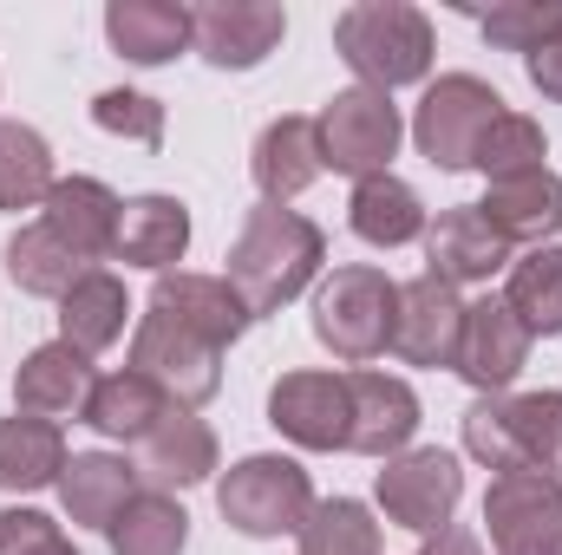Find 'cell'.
<instances>
[{"instance_id": "cell-31", "label": "cell", "mask_w": 562, "mask_h": 555, "mask_svg": "<svg viewBox=\"0 0 562 555\" xmlns=\"http://www.w3.org/2000/svg\"><path fill=\"white\" fill-rule=\"evenodd\" d=\"M105 543H112V555H183V543H190V517H183L177 497L138 490V497L112 517Z\"/></svg>"}, {"instance_id": "cell-26", "label": "cell", "mask_w": 562, "mask_h": 555, "mask_svg": "<svg viewBox=\"0 0 562 555\" xmlns=\"http://www.w3.org/2000/svg\"><path fill=\"white\" fill-rule=\"evenodd\" d=\"M59 471H66V431L53 418H0V490L7 497L46 490V484H59Z\"/></svg>"}, {"instance_id": "cell-41", "label": "cell", "mask_w": 562, "mask_h": 555, "mask_svg": "<svg viewBox=\"0 0 562 555\" xmlns=\"http://www.w3.org/2000/svg\"><path fill=\"white\" fill-rule=\"evenodd\" d=\"M33 555H79V550H72L66 536H53V543H40V550H33Z\"/></svg>"}, {"instance_id": "cell-35", "label": "cell", "mask_w": 562, "mask_h": 555, "mask_svg": "<svg viewBox=\"0 0 562 555\" xmlns=\"http://www.w3.org/2000/svg\"><path fill=\"white\" fill-rule=\"evenodd\" d=\"M543 157H550V138H543V125H537V118H524V112H504V118L484 132L477 157H471V170H484L491 183H504V177L543 170Z\"/></svg>"}, {"instance_id": "cell-19", "label": "cell", "mask_w": 562, "mask_h": 555, "mask_svg": "<svg viewBox=\"0 0 562 555\" xmlns=\"http://www.w3.org/2000/svg\"><path fill=\"white\" fill-rule=\"evenodd\" d=\"M92 386H99V373H92V360L79 353V347H66V340H46V347H33L26 360H20V373H13V406L26 418H86V399H92Z\"/></svg>"}, {"instance_id": "cell-2", "label": "cell", "mask_w": 562, "mask_h": 555, "mask_svg": "<svg viewBox=\"0 0 562 555\" xmlns=\"http://www.w3.org/2000/svg\"><path fill=\"white\" fill-rule=\"evenodd\" d=\"M334 53L367 92L393 99V86H413L431 72V20L413 0H353L334 20Z\"/></svg>"}, {"instance_id": "cell-11", "label": "cell", "mask_w": 562, "mask_h": 555, "mask_svg": "<svg viewBox=\"0 0 562 555\" xmlns=\"http://www.w3.org/2000/svg\"><path fill=\"white\" fill-rule=\"evenodd\" d=\"M281 33H288V13L276 0H203V7H190V46L223 72L262 66L281 46Z\"/></svg>"}, {"instance_id": "cell-37", "label": "cell", "mask_w": 562, "mask_h": 555, "mask_svg": "<svg viewBox=\"0 0 562 555\" xmlns=\"http://www.w3.org/2000/svg\"><path fill=\"white\" fill-rule=\"evenodd\" d=\"M92 125L99 132H112V138H132V144H164V105L157 99H144V92H99L92 99Z\"/></svg>"}, {"instance_id": "cell-9", "label": "cell", "mask_w": 562, "mask_h": 555, "mask_svg": "<svg viewBox=\"0 0 562 555\" xmlns=\"http://www.w3.org/2000/svg\"><path fill=\"white\" fill-rule=\"evenodd\" d=\"M373 497H380V510H386L393 530L438 536V530H451V517H458L464 471H458V457L438 451V444H425V451H400V457H386Z\"/></svg>"}, {"instance_id": "cell-29", "label": "cell", "mask_w": 562, "mask_h": 555, "mask_svg": "<svg viewBox=\"0 0 562 555\" xmlns=\"http://www.w3.org/2000/svg\"><path fill=\"white\" fill-rule=\"evenodd\" d=\"M170 412H183V406H170L144 373H105L99 386H92V399H86V424L99 431V438H125V444H144L157 424Z\"/></svg>"}, {"instance_id": "cell-22", "label": "cell", "mask_w": 562, "mask_h": 555, "mask_svg": "<svg viewBox=\"0 0 562 555\" xmlns=\"http://www.w3.org/2000/svg\"><path fill=\"white\" fill-rule=\"evenodd\" d=\"M138 497V464L112 457V451H79L59 471V503L79 530H112V517Z\"/></svg>"}, {"instance_id": "cell-18", "label": "cell", "mask_w": 562, "mask_h": 555, "mask_svg": "<svg viewBox=\"0 0 562 555\" xmlns=\"http://www.w3.org/2000/svg\"><path fill=\"white\" fill-rule=\"evenodd\" d=\"M40 209H46L40 223H46L86 269H99V262L119 249V216H125V203H119L99 177H59Z\"/></svg>"}, {"instance_id": "cell-16", "label": "cell", "mask_w": 562, "mask_h": 555, "mask_svg": "<svg viewBox=\"0 0 562 555\" xmlns=\"http://www.w3.org/2000/svg\"><path fill=\"white\" fill-rule=\"evenodd\" d=\"M517 249L477 216V203H458V209H438V223H425V275L451 281H491L497 269H510Z\"/></svg>"}, {"instance_id": "cell-6", "label": "cell", "mask_w": 562, "mask_h": 555, "mask_svg": "<svg viewBox=\"0 0 562 555\" xmlns=\"http://www.w3.org/2000/svg\"><path fill=\"white\" fill-rule=\"evenodd\" d=\"M216 510L236 536H301L307 510H314V484L294 457H276V451H256L243 464H229V477L216 484Z\"/></svg>"}, {"instance_id": "cell-23", "label": "cell", "mask_w": 562, "mask_h": 555, "mask_svg": "<svg viewBox=\"0 0 562 555\" xmlns=\"http://www.w3.org/2000/svg\"><path fill=\"white\" fill-rule=\"evenodd\" d=\"M249 177L262 190V203H288L301 196L314 177H321V138H314V118H276L262 125V138L249 150Z\"/></svg>"}, {"instance_id": "cell-7", "label": "cell", "mask_w": 562, "mask_h": 555, "mask_svg": "<svg viewBox=\"0 0 562 555\" xmlns=\"http://www.w3.org/2000/svg\"><path fill=\"white\" fill-rule=\"evenodd\" d=\"M400 132H406V125H400V105H393L386 92L347 86V92H334V99L321 105V118H314L321 170L353 177V183L386 177V163L400 157Z\"/></svg>"}, {"instance_id": "cell-39", "label": "cell", "mask_w": 562, "mask_h": 555, "mask_svg": "<svg viewBox=\"0 0 562 555\" xmlns=\"http://www.w3.org/2000/svg\"><path fill=\"white\" fill-rule=\"evenodd\" d=\"M524 72H530V86H537L543 99H557V105H562V33L550 39V46H537V53L524 59Z\"/></svg>"}, {"instance_id": "cell-38", "label": "cell", "mask_w": 562, "mask_h": 555, "mask_svg": "<svg viewBox=\"0 0 562 555\" xmlns=\"http://www.w3.org/2000/svg\"><path fill=\"white\" fill-rule=\"evenodd\" d=\"M53 536H59L53 517H40V510H0V555H33Z\"/></svg>"}, {"instance_id": "cell-3", "label": "cell", "mask_w": 562, "mask_h": 555, "mask_svg": "<svg viewBox=\"0 0 562 555\" xmlns=\"http://www.w3.org/2000/svg\"><path fill=\"white\" fill-rule=\"evenodd\" d=\"M464 451L491 471L562 477V393H497L464 412Z\"/></svg>"}, {"instance_id": "cell-1", "label": "cell", "mask_w": 562, "mask_h": 555, "mask_svg": "<svg viewBox=\"0 0 562 555\" xmlns=\"http://www.w3.org/2000/svg\"><path fill=\"white\" fill-rule=\"evenodd\" d=\"M321 262H327L321 223H307L301 209H281V203H256L243 216V236L229 249L223 281L243 294L249 320H269V314H281L307 281L321 275Z\"/></svg>"}, {"instance_id": "cell-15", "label": "cell", "mask_w": 562, "mask_h": 555, "mask_svg": "<svg viewBox=\"0 0 562 555\" xmlns=\"http://www.w3.org/2000/svg\"><path fill=\"white\" fill-rule=\"evenodd\" d=\"M347 406H353V431H347V451L360 457H400L419 431V393L393 373H373V366H353L347 373Z\"/></svg>"}, {"instance_id": "cell-14", "label": "cell", "mask_w": 562, "mask_h": 555, "mask_svg": "<svg viewBox=\"0 0 562 555\" xmlns=\"http://www.w3.org/2000/svg\"><path fill=\"white\" fill-rule=\"evenodd\" d=\"M530 366V327L504 307V301H471L464 307V340H458V380L464 386H477L484 399H497L517 373Z\"/></svg>"}, {"instance_id": "cell-24", "label": "cell", "mask_w": 562, "mask_h": 555, "mask_svg": "<svg viewBox=\"0 0 562 555\" xmlns=\"http://www.w3.org/2000/svg\"><path fill=\"white\" fill-rule=\"evenodd\" d=\"M105 39L132 59V66H164L190 46V7L170 0H112L105 7Z\"/></svg>"}, {"instance_id": "cell-8", "label": "cell", "mask_w": 562, "mask_h": 555, "mask_svg": "<svg viewBox=\"0 0 562 555\" xmlns=\"http://www.w3.org/2000/svg\"><path fill=\"white\" fill-rule=\"evenodd\" d=\"M497 118H504L497 86H484L471 72H445V79L425 86L419 112H413V144H419V157L431 170H471L477 144Z\"/></svg>"}, {"instance_id": "cell-34", "label": "cell", "mask_w": 562, "mask_h": 555, "mask_svg": "<svg viewBox=\"0 0 562 555\" xmlns=\"http://www.w3.org/2000/svg\"><path fill=\"white\" fill-rule=\"evenodd\" d=\"M294 543H301V555H380V523H373L367 503L327 497V503L307 510V523H301Z\"/></svg>"}, {"instance_id": "cell-21", "label": "cell", "mask_w": 562, "mask_h": 555, "mask_svg": "<svg viewBox=\"0 0 562 555\" xmlns=\"http://www.w3.org/2000/svg\"><path fill=\"white\" fill-rule=\"evenodd\" d=\"M183 249H190V209H183L177 196H132V203H125L112 262L170 275V269L183 262Z\"/></svg>"}, {"instance_id": "cell-28", "label": "cell", "mask_w": 562, "mask_h": 555, "mask_svg": "<svg viewBox=\"0 0 562 555\" xmlns=\"http://www.w3.org/2000/svg\"><path fill=\"white\" fill-rule=\"evenodd\" d=\"M125 314H132L125 281L112 275V269H92V275H86L72 294H66V301H59V340H66V347H79V353L92 360V353L119 347Z\"/></svg>"}, {"instance_id": "cell-4", "label": "cell", "mask_w": 562, "mask_h": 555, "mask_svg": "<svg viewBox=\"0 0 562 555\" xmlns=\"http://www.w3.org/2000/svg\"><path fill=\"white\" fill-rule=\"evenodd\" d=\"M393 314H400V281L373 262H347L314 294V340L340 366H367L393 347Z\"/></svg>"}, {"instance_id": "cell-17", "label": "cell", "mask_w": 562, "mask_h": 555, "mask_svg": "<svg viewBox=\"0 0 562 555\" xmlns=\"http://www.w3.org/2000/svg\"><path fill=\"white\" fill-rule=\"evenodd\" d=\"M477 216L510 242V249H550L562 236V177L543 163V170H524V177H504L484 190Z\"/></svg>"}, {"instance_id": "cell-33", "label": "cell", "mask_w": 562, "mask_h": 555, "mask_svg": "<svg viewBox=\"0 0 562 555\" xmlns=\"http://www.w3.org/2000/svg\"><path fill=\"white\" fill-rule=\"evenodd\" d=\"M53 150L33 125L0 118V209H40L53 196Z\"/></svg>"}, {"instance_id": "cell-12", "label": "cell", "mask_w": 562, "mask_h": 555, "mask_svg": "<svg viewBox=\"0 0 562 555\" xmlns=\"http://www.w3.org/2000/svg\"><path fill=\"white\" fill-rule=\"evenodd\" d=\"M269 424L301 451H347V431H353L347 373H281L269 386Z\"/></svg>"}, {"instance_id": "cell-36", "label": "cell", "mask_w": 562, "mask_h": 555, "mask_svg": "<svg viewBox=\"0 0 562 555\" xmlns=\"http://www.w3.org/2000/svg\"><path fill=\"white\" fill-rule=\"evenodd\" d=\"M477 26H484V39L491 46H504V53H537V46H550L562 33V0H510V7H491V13H477Z\"/></svg>"}, {"instance_id": "cell-40", "label": "cell", "mask_w": 562, "mask_h": 555, "mask_svg": "<svg viewBox=\"0 0 562 555\" xmlns=\"http://www.w3.org/2000/svg\"><path fill=\"white\" fill-rule=\"evenodd\" d=\"M419 555H484V543H477L471 530H458V523H451V530L425 536V550H419Z\"/></svg>"}, {"instance_id": "cell-13", "label": "cell", "mask_w": 562, "mask_h": 555, "mask_svg": "<svg viewBox=\"0 0 562 555\" xmlns=\"http://www.w3.org/2000/svg\"><path fill=\"white\" fill-rule=\"evenodd\" d=\"M464 340V301L438 275L400 281V314H393V353L406 366H458Z\"/></svg>"}, {"instance_id": "cell-10", "label": "cell", "mask_w": 562, "mask_h": 555, "mask_svg": "<svg viewBox=\"0 0 562 555\" xmlns=\"http://www.w3.org/2000/svg\"><path fill=\"white\" fill-rule=\"evenodd\" d=\"M491 555H562V477L497 471L484 490Z\"/></svg>"}, {"instance_id": "cell-27", "label": "cell", "mask_w": 562, "mask_h": 555, "mask_svg": "<svg viewBox=\"0 0 562 555\" xmlns=\"http://www.w3.org/2000/svg\"><path fill=\"white\" fill-rule=\"evenodd\" d=\"M150 301L177 307V314H183L196 333H210L223 353H229V347L243 340V327H249V307H243V294H236L223 275H183V269H170V275H157Z\"/></svg>"}, {"instance_id": "cell-20", "label": "cell", "mask_w": 562, "mask_h": 555, "mask_svg": "<svg viewBox=\"0 0 562 555\" xmlns=\"http://www.w3.org/2000/svg\"><path fill=\"white\" fill-rule=\"evenodd\" d=\"M216 471V431L196 412H170L150 438L138 444V484L144 490H190Z\"/></svg>"}, {"instance_id": "cell-25", "label": "cell", "mask_w": 562, "mask_h": 555, "mask_svg": "<svg viewBox=\"0 0 562 555\" xmlns=\"http://www.w3.org/2000/svg\"><path fill=\"white\" fill-rule=\"evenodd\" d=\"M347 223H353V236L373 242V249H406V242H419L425 236V203H419V190H413L406 177L386 170V177L353 183Z\"/></svg>"}, {"instance_id": "cell-5", "label": "cell", "mask_w": 562, "mask_h": 555, "mask_svg": "<svg viewBox=\"0 0 562 555\" xmlns=\"http://www.w3.org/2000/svg\"><path fill=\"white\" fill-rule=\"evenodd\" d=\"M132 373H144L170 406L196 412L223 393V347L210 333H196L177 307L144 301L138 333H132Z\"/></svg>"}, {"instance_id": "cell-30", "label": "cell", "mask_w": 562, "mask_h": 555, "mask_svg": "<svg viewBox=\"0 0 562 555\" xmlns=\"http://www.w3.org/2000/svg\"><path fill=\"white\" fill-rule=\"evenodd\" d=\"M7 275H13V287L20 294H40V301H66L79 281L92 275L46 223H26L13 242H7Z\"/></svg>"}, {"instance_id": "cell-32", "label": "cell", "mask_w": 562, "mask_h": 555, "mask_svg": "<svg viewBox=\"0 0 562 555\" xmlns=\"http://www.w3.org/2000/svg\"><path fill=\"white\" fill-rule=\"evenodd\" d=\"M504 307L530 327V340H557L562 333V249H524L510 262V287H504Z\"/></svg>"}]
</instances>
